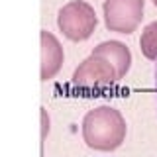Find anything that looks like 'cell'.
Wrapping results in <instances>:
<instances>
[{"instance_id": "obj_6", "label": "cell", "mask_w": 157, "mask_h": 157, "mask_svg": "<svg viewBox=\"0 0 157 157\" xmlns=\"http://www.w3.org/2000/svg\"><path fill=\"white\" fill-rule=\"evenodd\" d=\"M92 55H100L108 59L114 65L116 73H118V81H122L128 71L132 67V51L126 43L118 41V39H110V41H102L92 49Z\"/></svg>"}, {"instance_id": "obj_1", "label": "cell", "mask_w": 157, "mask_h": 157, "mask_svg": "<svg viewBox=\"0 0 157 157\" xmlns=\"http://www.w3.org/2000/svg\"><path fill=\"white\" fill-rule=\"evenodd\" d=\"M128 126L114 106H96L82 118V140L94 151H114L126 140Z\"/></svg>"}, {"instance_id": "obj_7", "label": "cell", "mask_w": 157, "mask_h": 157, "mask_svg": "<svg viewBox=\"0 0 157 157\" xmlns=\"http://www.w3.org/2000/svg\"><path fill=\"white\" fill-rule=\"evenodd\" d=\"M140 49L141 55L149 61H157V20L141 29L140 36Z\"/></svg>"}, {"instance_id": "obj_5", "label": "cell", "mask_w": 157, "mask_h": 157, "mask_svg": "<svg viewBox=\"0 0 157 157\" xmlns=\"http://www.w3.org/2000/svg\"><path fill=\"white\" fill-rule=\"evenodd\" d=\"M39 39H41V73H39V78L49 81L61 71L65 53H63L61 41L47 29L39 32Z\"/></svg>"}, {"instance_id": "obj_9", "label": "cell", "mask_w": 157, "mask_h": 157, "mask_svg": "<svg viewBox=\"0 0 157 157\" xmlns=\"http://www.w3.org/2000/svg\"><path fill=\"white\" fill-rule=\"evenodd\" d=\"M155 88H157V67H155Z\"/></svg>"}, {"instance_id": "obj_8", "label": "cell", "mask_w": 157, "mask_h": 157, "mask_svg": "<svg viewBox=\"0 0 157 157\" xmlns=\"http://www.w3.org/2000/svg\"><path fill=\"white\" fill-rule=\"evenodd\" d=\"M39 114H41V151H43V144H45L49 134V116L45 108H39Z\"/></svg>"}, {"instance_id": "obj_4", "label": "cell", "mask_w": 157, "mask_h": 157, "mask_svg": "<svg viewBox=\"0 0 157 157\" xmlns=\"http://www.w3.org/2000/svg\"><path fill=\"white\" fill-rule=\"evenodd\" d=\"M118 81V73L108 59L100 55L86 57L73 73V82L78 86H108Z\"/></svg>"}, {"instance_id": "obj_3", "label": "cell", "mask_w": 157, "mask_h": 157, "mask_svg": "<svg viewBox=\"0 0 157 157\" xmlns=\"http://www.w3.org/2000/svg\"><path fill=\"white\" fill-rule=\"evenodd\" d=\"M145 0H104L102 14L108 32L130 36L144 20Z\"/></svg>"}, {"instance_id": "obj_2", "label": "cell", "mask_w": 157, "mask_h": 157, "mask_svg": "<svg viewBox=\"0 0 157 157\" xmlns=\"http://www.w3.org/2000/svg\"><path fill=\"white\" fill-rule=\"evenodd\" d=\"M96 12L85 0H71L59 10L57 28L71 41H85L96 29Z\"/></svg>"}, {"instance_id": "obj_10", "label": "cell", "mask_w": 157, "mask_h": 157, "mask_svg": "<svg viewBox=\"0 0 157 157\" xmlns=\"http://www.w3.org/2000/svg\"><path fill=\"white\" fill-rule=\"evenodd\" d=\"M153 4H155V8H157V0H153Z\"/></svg>"}]
</instances>
